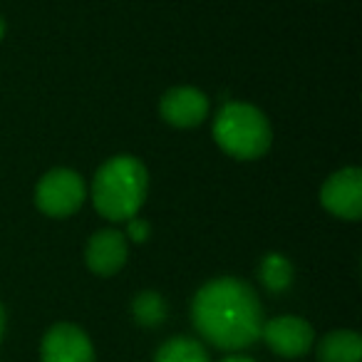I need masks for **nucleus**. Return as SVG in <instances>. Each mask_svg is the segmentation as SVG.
<instances>
[{"label":"nucleus","instance_id":"obj_1","mask_svg":"<svg viewBox=\"0 0 362 362\" xmlns=\"http://www.w3.org/2000/svg\"><path fill=\"white\" fill-rule=\"evenodd\" d=\"M192 322L204 342L223 352L248 350L266 322L258 293L246 281L223 276L204 283L192 300Z\"/></svg>","mask_w":362,"mask_h":362},{"label":"nucleus","instance_id":"obj_2","mask_svg":"<svg viewBox=\"0 0 362 362\" xmlns=\"http://www.w3.org/2000/svg\"><path fill=\"white\" fill-rule=\"evenodd\" d=\"M149 174L132 154H117L97 169L92 181V202L100 216L110 221H129L146 202Z\"/></svg>","mask_w":362,"mask_h":362},{"label":"nucleus","instance_id":"obj_3","mask_svg":"<svg viewBox=\"0 0 362 362\" xmlns=\"http://www.w3.org/2000/svg\"><path fill=\"white\" fill-rule=\"evenodd\" d=\"M214 139L233 159L253 161L271 149L273 132L258 107L246 102H228L214 119Z\"/></svg>","mask_w":362,"mask_h":362},{"label":"nucleus","instance_id":"obj_4","mask_svg":"<svg viewBox=\"0 0 362 362\" xmlns=\"http://www.w3.org/2000/svg\"><path fill=\"white\" fill-rule=\"evenodd\" d=\"M85 181L72 169H52L37 181L35 204L45 216L67 218L85 204Z\"/></svg>","mask_w":362,"mask_h":362},{"label":"nucleus","instance_id":"obj_5","mask_svg":"<svg viewBox=\"0 0 362 362\" xmlns=\"http://www.w3.org/2000/svg\"><path fill=\"white\" fill-rule=\"evenodd\" d=\"M261 340L271 352L296 360V357L308 355L310 347L315 345V330L310 322L298 315H278L263 322Z\"/></svg>","mask_w":362,"mask_h":362},{"label":"nucleus","instance_id":"obj_6","mask_svg":"<svg viewBox=\"0 0 362 362\" xmlns=\"http://www.w3.org/2000/svg\"><path fill=\"white\" fill-rule=\"evenodd\" d=\"M322 209L342 221H357L362 216V171L357 166H345L327 176L320 189Z\"/></svg>","mask_w":362,"mask_h":362},{"label":"nucleus","instance_id":"obj_7","mask_svg":"<svg viewBox=\"0 0 362 362\" xmlns=\"http://www.w3.org/2000/svg\"><path fill=\"white\" fill-rule=\"evenodd\" d=\"M40 362H95V347L80 325L55 322L42 335Z\"/></svg>","mask_w":362,"mask_h":362},{"label":"nucleus","instance_id":"obj_8","mask_svg":"<svg viewBox=\"0 0 362 362\" xmlns=\"http://www.w3.org/2000/svg\"><path fill=\"white\" fill-rule=\"evenodd\" d=\"M129 258V241L117 228H102L90 238L85 251V261L95 276H115L124 268Z\"/></svg>","mask_w":362,"mask_h":362},{"label":"nucleus","instance_id":"obj_9","mask_svg":"<svg viewBox=\"0 0 362 362\" xmlns=\"http://www.w3.org/2000/svg\"><path fill=\"white\" fill-rule=\"evenodd\" d=\"M159 115L164 122L179 129L199 127L209 115V100L197 87H174L159 102Z\"/></svg>","mask_w":362,"mask_h":362},{"label":"nucleus","instance_id":"obj_10","mask_svg":"<svg viewBox=\"0 0 362 362\" xmlns=\"http://www.w3.org/2000/svg\"><path fill=\"white\" fill-rule=\"evenodd\" d=\"M315 352L320 362H360L362 337L355 330H332L320 337Z\"/></svg>","mask_w":362,"mask_h":362},{"label":"nucleus","instance_id":"obj_11","mask_svg":"<svg viewBox=\"0 0 362 362\" xmlns=\"http://www.w3.org/2000/svg\"><path fill=\"white\" fill-rule=\"evenodd\" d=\"M154 362H211L206 347L197 337L176 335L169 337L164 345L156 350Z\"/></svg>","mask_w":362,"mask_h":362},{"label":"nucleus","instance_id":"obj_12","mask_svg":"<svg viewBox=\"0 0 362 362\" xmlns=\"http://www.w3.org/2000/svg\"><path fill=\"white\" fill-rule=\"evenodd\" d=\"M258 278H261L263 288L268 293H286L293 286L296 271H293V263L283 253H268V256H263L261 266H258Z\"/></svg>","mask_w":362,"mask_h":362},{"label":"nucleus","instance_id":"obj_13","mask_svg":"<svg viewBox=\"0 0 362 362\" xmlns=\"http://www.w3.org/2000/svg\"><path fill=\"white\" fill-rule=\"evenodd\" d=\"M166 300L156 291H141L132 300V315H134L136 325L141 327H156L166 320Z\"/></svg>","mask_w":362,"mask_h":362},{"label":"nucleus","instance_id":"obj_14","mask_svg":"<svg viewBox=\"0 0 362 362\" xmlns=\"http://www.w3.org/2000/svg\"><path fill=\"white\" fill-rule=\"evenodd\" d=\"M149 233H151V228H149V223L144 221V218H129L127 221V241H132V243H144L146 238H149Z\"/></svg>","mask_w":362,"mask_h":362},{"label":"nucleus","instance_id":"obj_15","mask_svg":"<svg viewBox=\"0 0 362 362\" xmlns=\"http://www.w3.org/2000/svg\"><path fill=\"white\" fill-rule=\"evenodd\" d=\"M221 362H256L253 357H246V355H238V352H231L228 357H223Z\"/></svg>","mask_w":362,"mask_h":362},{"label":"nucleus","instance_id":"obj_16","mask_svg":"<svg viewBox=\"0 0 362 362\" xmlns=\"http://www.w3.org/2000/svg\"><path fill=\"white\" fill-rule=\"evenodd\" d=\"M3 335H6V308L0 303V340H3Z\"/></svg>","mask_w":362,"mask_h":362},{"label":"nucleus","instance_id":"obj_17","mask_svg":"<svg viewBox=\"0 0 362 362\" xmlns=\"http://www.w3.org/2000/svg\"><path fill=\"white\" fill-rule=\"evenodd\" d=\"M3 35H6V21L0 18V40H3Z\"/></svg>","mask_w":362,"mask_h":362}]
</instances>
